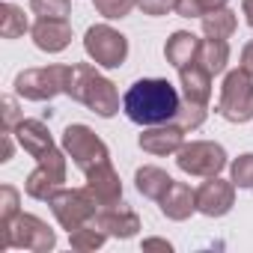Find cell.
Segmentation results:
<instances>
[{"label":"cell","instance_id":"cell-8","mask_svg":"<svg viewBox=\"0 0 253 253\" xmlns=\"http://www.w3.org/2000/svg\"><path fill=\"white\" fill-rule=\"evenodd\" d=\"M176 164L188 176L209 179V176H217L226 167V149L214 140H194V143H185L176 152Z\"/></svg>","mask_w":253,"mask_h":253},{"label":"cell","instance_id":"cell-35","mask_svg":"<svg viewBox=\"0 0 253 253\" xmlns=\"http://www.w3.org/2000/svg\"><path fill=\"white\" fill-rule=\"evenodd\" d=\"M12 149H15L12 131H3V155H0V161H9V158H12Z\"/></svg>","mask_w":253,"mask_h":253},{"label":"cell","instance_id":"cell-16","mask_svg":"<svg viewBox=\"0 0 253 253\" xmlns=\"http://www.w3.org/2000/svg\"><path fill=\"white\" fill-rule=\"evenodd\" d=\"M12 134H15L18 146H21L30 158H36V161L54 149V137H51L48 125H45L42 119H21V122L15 125Z\"/></svg>","mask_w":253,"mask_h":253},{"label":"cell","instance_id":"cell-1","mask_svg":"<svg viewBox=\"0 0 253 253\" xmlns=\"http://www.w3.org/2000/svg\"><path fill=\"white\" fill-rule=\"evenodd\" d=\"M182 107V98L176 86L164 78H140L128 86V92L122 95V110L134 125H164L173 122Z\"/></svg>","mask_w":253,"mask_h":253},{"label":"cell","instance_id":"cell-17","mask_svg":"<svg viewBox=\"0 0 253 253\" xmlns=\"http://www.w3.org/2000/svg\"><path fill=\"white\" fill-rule=\"evenodd\" d=\"M158 206H161L164 217H170V220H188L197 211V191H191V185H185V182H173L170 191L158 200Z\"/></svg>","mask_w":253,"mask_h":253},{"label":"cell","instance_id":"cell-24","mask_svg":"<svg viewBox=\"0 0 253 253\" xmlns=\"http://www.w3.org/2000/svg\"><path fill=\"white\" fill-rule=\"evenodd\" d=\"M27 30H30V24H27V15H24L21 6H15V3L0 6V36L3 39H18Z\"/></svg>","mask_w":253,"mask_h":253},{"label":"cell","instance_id":"cell-11","mask_svg":"<svg viewBox=\"0 0 253 253\" xmlns=\"http://www.w3.org/2000/svg\"><path fill=\"white\" fill-rule=\"evenodd\" d=\"M235 206V185L232 179H220V176H209V182H203L197 188V211L206 217H223L229 209Z\"/></svg>","mask_w":253,"mask_h":253},{"label":"cell","instance_id":"cell-28","mask_svg":"<svg viewBox=\"0 0 253 253\" xmlns=\"http://www.w3.org/2000/svg\"><path fill=\"white\" fill-rule=\"evenodd\" d=\"M18 203H21V194L12 188V185H3L0 188V229L9 226L21 211H18Z\"/></svg>","mask_w":253,"mask_h":253},{"label":"cell","instance_id":"cell-15","mask_svg":"<svg viewBox=\"0 0 253 253\" xmlns=\"http://www.w3.org/2000/svg\"><path fill=\"white\" fill-rule=\"evenodd\" d=\"M95 220L101 223V229H104L110 238H134L137 229H140V217H137V211L128 209L125 203H116V206L98 209Z\"/></svg>","mask_w":253,"mask_h":253},{"label":"cell","instance_id":"cell-6","mask_svg":"<svg viewBox=\"0 0 253 253\" xmlns=\"http://www.w3.org/2000/svg\"><path fill=\"white\" fill-rule=\"evenodd\" d=\"M48 206H51L57 223L63 229H69V232L78 229V226H84V223H89L98 214V209H101L95 203V197L89 194V188H60L48 200Z\"/></svg>","mask_w":253,"mask_h":253},{"label":"cell","instance_id":"cell-3","mask_svg":"<svg viewBox=\"0 0 253 253\" xmlns=\"http://www.w3.org/2000/svg\"><path fill=\"white\" fill-rule=\"evenodd\" d=\"M217 113L226 122H250L253 119V75L247 69H235L223 78L220 98H217Z\"/></svg>","mask_w":253,"mask_h":253},{"label":"cell","instance_id":"cell-30","mask_svg":"<svg viewBox=\"0 0 253 253\" xmlns=\"http://www.w3.org/2000/svg\"><path fill=\"white\" fill-rule=\"evenodd\" d=\"M95 3V12L104 15V18H125L134 6H137V0H92Z\"/></svg>","mask_w":253,"mask_h":253},{"label":"cell","instance_id":"cell-7","mask_svg":"<svg viewBox=\"0 0 253 253\" xmlns=\"http://www.w3.org/2000/svg\"><path fill=\"white\" fill-rule=\"evenodd\" d=\"M84 51L86 57L101 66V69H119L128 60V39L110 24H92L84 36Z\"/></svg>","mask_w":253,"mask_h":253},{"label":"cell","instance_id":"cell-10","mask_svg":"<svg viewBox=\"0 0 253 253\" xmlns=\"http://www.w3.org/2000/svg\"><path fill=\"white\" fill-rule=\"evenodd\" d=\"M63 182H66V149L60 152V149L54 146L48 155L39 158L36 170H33V173L27 176V182H24V191H27V197L48 203V200L63 188Z\"/></svg>","mask_w":253,"mask_h":253},{"label":"cell","instance_id":"cell-12","mask_svg":"<svg viewBox=\"0 0 253 253\" xmlns=\"http://www.w3.org/2000/svg\"><path fill=\"white\" fill-rule=\"evenodd\" d=\"M84 176H86V188H89V194L95 197V203H98L101 209L122 203V182H119V173L113 170L110 158L101 161V164H95V167H89Z\"/></svg>","mask_w":253,"mask_h":253},{"label":"cell","instance_id":"cell-5","mask_svg":"<svg viewBox=\"0 0 253 253\" xmlns=\"http://www.w3.org/2000/svg\"><path fill=\"white\" fill-rule=\"evenodd\" d=\"M72 78V66H42V69H24L15 78V92L27 101H51L54 95L66 92Z\"/></svg>","mask_w":253,"mask_h":253},{"label":"cell","instance_id":"cell-26","mask_svg":"<svg viewBox=\"0 0 253 253\" xmlns=\"http://www.w3.org/2000/svg\"><path fill=\"white\" fill-rule=\"evenodd\" d=\"M173 122L179 125V128H185V131H194V128H200V125L206 122V104H197V101H188V98H185Z\"/></svg>","mask_w":253,"mask_h":253},{"label":"cell","instance_id":"cell-33","mask_svg":"<svg viewBox=\"0 0 253 253\" xmlns=\"http://www.w3.org/2000/svg\"><path fill=\"white\" fill-rule=\"evenodd\" d=\"M143 250H167V253H170L173 244L164 241V238H146V241H143Z\"/></svg>","mask_w":253,"mask_h":253},{"label":"cell","instance_id":"cell-32","mask_svg":"<svg viewBox=\"0 0 253 253\" xmlns=\"http://www.w3.org/2000/svg\"><path fill=\"white\" fill-rule=\"evenodd\" d=\"M137 6L143 9V15L161 18V15H167V12L176 6V0H137Z\"/></svg>","mask_w":253,"mask_h":253},{"label":"cell","instance_id":"cell-14","mask_svg":"<svg viewBox=\"0 0 253 253\" xmlns=\"http://www.w3.org/2000/svg\"><path fill=\"white\" fill-rule=\"evenodd\" d=\"M140 149L149 155H176L185 146V128H179L176 122H164V125H149L140 134Z\"/></svg>","mask_w":253,"mask_h":253},{"label":"cell","instance_id":"cell-19","mask_svg":"<svg viewBox=\"0 0 253 253\" xmlns=\"http://www.w3.org/2000/svg\"><path fill=\"white\" fill-rule=\"evenodd\" d=\"M179 84H182V92H185L188 101L209 104V98H211V75L206 72V66H200V63L182 66L179 69Z\"/></svg>","mask_w":253,"mask_h":253},{"label":"cell","instance_id":"cell-36","mask_svg":"<svg viewBox=\"0 0 253 253\" xmlns=\"http://www.w3.org/2000/svg\"><path fill=\"white\" fill-rule=\"evenodd\" d=\"M241 12H244V21L253 27V0H241Z\"/></svg>","mask_w":253,"mask_h":253},{"label":"cell","instance_id":"cell-27","mask_svg":"<svg viewBox=\"0 0 253 253\" xmlns=\"http://www.w3.org/2000/svg\"><path fill=\"white\" fill-rule=\"evenodd\" d=\"M229 176H232V185H235V188L253 191V152L238 155V158L229 164Z\"/></svg>","mask_w":253,"mask_h":253},{"label":"cell","instance_id":"cell-29","mask_svg":"<svg viewBox=\"0 0 253 253\" xmlns=\"http://www.w3.org/2000/svg\"><path fill=\"white\" fill-rule=\"evenodd\" d=\"M30 9L39 18H69L72 0H30Z\"/></svg>","mask_w":253,"mask_h":253},{"label":"cell","instance_id":"cell-18","mask_svg":"<svg viewBox=\"0 0 253 253\" xmlns=\"http://www.w3.org/2000/svg\"><path fill=\"white\" fill-rule=\"evenodd\" d=\"M200 48H203V39L194 36L191 30H176L167 45H164V57L170 66L182 69V66H191V63H200Z\"/></svg>","mask_w":253,"mask_h":253},{"label":"cell","instance_id":"cell-31","mask_svg":"<svg viewBox=\"0 0 253 253\" xmlns=\"http://www.w3.org/2000/svg\"><path fill=\"white\" fill-rule=\"evenodd\" d=\"M24 116L18 113V101L12 95H3V131H15V125L21 122Z\"/></svg>","mask_w":253,"mask_h":253},{"label":"cell","instance_id":"cell-21","mask_svg":"<svg viewBox=\"0 0 253 253\" xmlns=\"http://www.w3.org/2000/svg\"><path fill=\"white\" fill-rule=\"evenodd\" d=\"M226 63H229V45L226 39H203V48H200V66H206V72L214 78L220 72H226Z\"/></svg>","mask_w":253,"mask_h":253},{"label":"cell","instance_id":"cell-23","mask_svg":"<svg viewBox=\"0 0 253 253\" xmlns=\"http://www.w3.org/2000/svg\"><path fill=\"white\" fill-rule=\"evenodd\" d=\"M107 238H110V235L101 229V223H98L95 217H92L89 223H84V226H78V229L69 232V244H72L75 250H81V253H86V250H98Z\"/></svg>","mask_w":253,"mask_h":253},{"label":"cell","instance_id":"cell-4","mask_svg":"<svg viewBox=\"0 0 253 253\" xmlns=\"http://www.w3.org/2000/svg\"><path fill=\"white\" fill-rule=\"evenodd\" d=\"M54 244H57L54 229L36 214H18L9 226H3V238H0L3 250L18 247V250H33V253H48L54 250Z\"/></svg>","mask_w":253,"mask_h":253},{"label":"cell","instance_id":"cell-22","mask_svg":"<svg viewBox=\"0 0 253 253\" xmlns=\"http://www.w3.org/2000/svg\"><path fill=\"white\" fill-rule=\"evenodd\" d=\"M235 27H238V15L232 9H226V6L203 15V33L209 39H229L235 33Z\"/></svg>","mask_w":253,"mask_h":253},{"label":"cell","instance_id":"cell-25","mask_svg":"<svg viewBox=\"0 0 253 253\" xmlns=\"http://www.w3.org/2000/svg\"><path fill=\"white\" fill-rule=\"evenodd\" d=\"M229 0H176L173 12L182 15V18H203L214 9H223Z\"/></svg>","mask_w":253,"mask_h":253},{"label":"cell","instance_id":"cell-13","mask_svg":"<svg viewBox=\"0 0 253 253\" xmlns=\"http://www.w3.org/2000/svg\"><path fill=\"white\" fill-rule=\"evenodd\" d=\"M33 45L45 54H60L72 45V24L66 18H39L30 27Z\"/></svg>","mask_w":253,"mask_h":253},{"label":"cell","instance_id":"cell-20","mask_svg":"<svg viewBox=\"0 0 253 253\" xmlns=\"http://www.w3.org/2000/svg\"><path fill=\"white\" fill-rule=\"evenodd\" d=\"M134 185H137V191H140L146 200H161V197L170 191L173 176H170L167 170H161V167H140V170L134 173Z\"/></svg>","mask_w":253,"mask_h":253},{"label":"cell","instance_id":"cell-2","mask_svg":"<svg viewBox=\"0 0 253 253\" xmlns=\"http://www.w3.org/2000/svg\"><path fill=\"white\" fill-rule=\"evenodd\" d=\"M66 95L81 101L84 107H89L92 113H98L101 119H110L113 113H119V92L116 84L107 81L92 63H78L72 66V78L66 86Z\"/></svg>","mask_w":253,"mask_h":253},{"label":"cell","instance_id":"cell-34","mask_svg":"<svg viewBox=\"0 0 253 253\" xmlns=\"http://www.w3.org/2000/svg\"><path fill=\"white\" fill-rule=\"evenodd\" d=\"M241 69H247V72L253 75V42H247V45L241 48Z\"/></svg>","mask_w":253,"mask_h":253},{"label":"cell","instance_id":"cell-9","mask_svg":"<svg viewBox=\"0 0 253 253\" xmlns=\"http://www.w3.org/2000/svg\"><path fill=\"white\" fill-rule=\"evenodd\" d=\"M63 149H66V155L75 161V167H81L84 173H86L89 167H95V164H101V161L110 158L104 140L89 128V125H81V122L69 125V128L63 131Z\"/></svg>","mask_w":253,"mask_h":253}]
</instances>
